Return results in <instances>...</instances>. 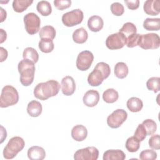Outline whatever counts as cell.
Here are the masks:
<instances>
[{
    "mask_svg": "<svg viewBox=\"0 0 160 160\" xmlns=\"http://www.w3.org/2000/svg\"><path fill=\"white\" fill-rule=\"evenodd\" d=\"M82 101L86 106L90 108L94 107L99 101V94L96 90H89L84 94Z\"/></svg>",
    "mask_w": 160,
    "mask_h": 160,
    "instance_id": "14",
    "label": "cell"
},
{
    "mask_svg": "<svg viewBox=\"0 0 160 160\" xmlns=\"http://www.w3.org/2000/svg\"><path fill=\"white\" fill-rule=\"evenodd\" d=\"M0 51H1V62H3L4 60L6 59L8 57V51L6 49H4L2 47L0 48Z\"/></svg>",
    "mask_w": 160,
    "mask_h": 160,
    "instance_id": "42",
    "label": "cell"
},
{
    "mask_svg": "<svg viewBox=\"0 0 160 160\" xmlns=\"http://www.w3.org/2000/svg\"><path fill=\"white\" fill-rule=\"evenodd\" d=\"M28 157L31 160H42L46 157V152L42 147L34 146L28 149Z\"/></svg>",
    "mask_w": 160,
    "mask_h": 160,
    "instance_id": "16",
    "label": "cell"
},
{
    "mask_svg": "<svg viewBox=\"0 0 160 160\" xmlns=\"http://www.w3.org/2000/svg\"><path fill=\"white\" fill-rule=\"evenodd\" d=\"M127 118L128 113L125 110L118 109L108 116L107 124L111 128H118L125 122Z\"/></svg>",
    "mask_w": 160,
    "mask_h": 160,
    "instance_id": "9",
    "label": "cell"
},
{
    "mask_svg": "<svg viewBox=\"0 0 160 160\" xmlns=\"http://www.w3.org/2000/svg\"><path fill=\"white\" fill-rule=\"evenodd\" d=\"M119 32L123 34L126 38H128L133 34H136L137 32V29L133 23L128 22L123 24L122 27L119 30Z\"/></svg>",
    "mask_w": 160,
    "mask_h": 160,
    "instance_id": "32",
    "label": "cell"
},
{
    "mask_svg": "<svg viewBox=\"0 0 160 160\" xmlns=\"http://www.w3.org/2000/svg\"><path fill=\"white\" fill-rule=\"evenodd\" d=\"M36 9L43 16H48L52 12L51 5L48 1H39L36 6Z\"/></svg>",
    "mask_w": 160,
    "mask_h": 160,
    "instance_id": "27",
    "label": "cell"
},
{
    "mask_svg": "<svg viewBox=\"0 0 160 160\" xmlns=\"http://www.w3.org/2000/svg\"><path fill=\"white\" fill-rule=\"evenodd\" d=\"M24 22L26 32L33 35L36 34L40 28L41 19L34 12H29L24 16Z\"/></svg>",
    "mask_w": 160,
    "mask_h": 160,
    "instance_id": "8",
    "label": "cell"
},
{
    "mask_svg": "<svg viewBox=\"0 0 160 160\" xmlns=\"http://www.w3.org/2000/svg\"><path fill=\"white\" fill-rule=\"evenodd\" d=\"M142 124L143 125V126L146 129L147 136L152 135L156 131L157 124L156 122L152 119H147L142 122Z\"/></svg>",
    "mask_w": 160,
    "mask_h": 160,
    "instance_id": "34",
    "label": "cell"
},
{
    "mask_svg": "<svg viewBox=\"0 0 160 160\" xmlns=\"http://www.w3.org/2000/svg\"><path fill=\"white\" fill-rule=\"evenodd\" d=\"M98 157L99 151L94 146L78 149L74 154L75 160H97Z\"/></svg>",
    "mask_w": 160,
    "mask_h": 160,
    "instance_id": "12",
    "label": "cell"
},
{
    "mask_svg": "<svg viewBox=\"0 0 160 160\" xmlns=\"http://www.w3.org/2000/svg\"><path fill=\"white\" fill-rule=\"evenodd\" d=\"M88 38V34L84 28L76 29L72 33V39L77 44L84 43Z\"/></svg>",
    "mask_w": 160,
    "mask_h": 160,
    "instance_id": "22",
    "label": "cell"
},
{
    "mask_svg": "<svg viewBox=\"0 0 160 160\" xmlns=\"http://www.w3.org/2000/svg\"><path fill=\"white\" fill-rule=\"evenodd\" d=\"M1 31V41L0 43H2L4 41H6V38H7V34L6 32L4 31L2 29H0Z\"/></svg>",
    "mask_w": 160,
    "mask_h": 160,
    "instance_id": "43",
    "label": "cell"
},
{
    "mask_svg": "<svg viewBox=\"0 0 160 160\" xmlns=\"http://www.w3.org/2000/svg\"><path fill=\"white\" fill-rule=\"evenodd\" d=\"M157 158V153L152 149H145L141 152L139 159L141 160H154Z\"/></svg>",
    "mask_w": 160,
    "mask_h": 160,
    "instance_id": "35",
    "label": "cell"
},
{
    "mask_svg": "<svg viewBox=\"0 0 160 160\" xmlns=\"http://www.w3.org/2000/svg\"><path fill=\"white\" fill-rule=\"evenodd\" d=\"M147 136V133L146 129L142 124H139L135 132H134V137H136L139 141H143Z\"/></svg>",
    "mask_w": 160,
    "mask_h": 160,
    "instance_id": "37",
    "label": "cell"
},
{
    "mask_svg": "<svg viewBox=\"0 0 160 160\" xmlns=\"http://www.w3.org/2000/svg\"><path fill=\"white\" fill-rule=\"evenodd\" d=\"M24 59H29L34 63H36L39 60V54L37 51L31 47H28L24 49L22 52Z\"/></svg>",
    "mask_w": 160,
    "mask_h": 160,
    "instance_id": "29",
    "label": "cell"
},
{
    "mask_svg": "<svg viewBox=\"0 0 160 160\" xmlns=\"http://www.w3.org/2000/svg\"><path fill=\"white\" fill-rule=\"evenodd\" d=\"M93 60L94 55L91 51L86 50L81 51L76 59V67L80 71H86L90 68Z\"/></svg>",
    "mask_w": 160,
    "mask_h": 160,
    "instance_id": "11",
    "label": "cell"
},
{
    "mask_svg": "<svg viewBox=\"0 0 160 160\" xmlns=\"http://www.w3.org/2000/svg\"><path fill=\"white\" fill-rule=\"evenodd\" d=\"M159 82V77H151L146 82L147 88L150 91H153L154 93H156L160 90Z\"/></svg>",
    "mask_w": 160,
    "mask_h": 160,
    "instance_id": "33",
    "label": "cell"
},
{
    "mask_svg": "<svg viewBox=\"0 0 160 160\" xmlns=\"http://www.w3.org/2000/svg\"><path fill=\"white\" fill-rule=\"evenodd\" d=\"M125 4L128 9L131 10H135L139 8V0H125Z\"/></svg>",
    "mask_w": 160,
    "mask_h": 160,
    "instance_id": "41",
    "label": "cell"
},
{
    "mask_svg": "<svg viewBox=\"0 0 160 160\" xmlns=\"http://www.w3.org/2000/svg\"><path fill=\"white\" fill-rule=\"evenodd\" d=\"M127 108L132 112L140 111L143 107V102L139 98L137 97H132L127 101Z\"/></svg>",
    "mask_w": 160,
    "mask_h": 160,
    "instance_id": "21",
    "label": "cell"
},
{
    "mask_svg": "<svg viewBox=\"0 0 160 160\" xmlns=\"http://www.w3.org/2000/svg\"><path fill=\"white\" fill-rule=\"evenodd\" d=\"M54 4L55 7L60 11H62L71 6V0H54Z\"/></svg>",
    "mask_w": 160,
    "mask_h": 160,
    "instance_id": "40",
    "label": "cell"
},
{
    "mask_svg": "<svg viewBox=\"0 0 160 160\" xmlns=\"http://www.w3.org/2000/svg\"><path fill=\"white\" fill-rule=\"evenodd\" d=\"M126 36L119 32L109 35L106 40V45L107 48L111 50L121 49L126 45Z\"/></svg>",
    "mask_w": 160,
    "mask_h": 160,
    "instance_id": "10",
    "label": "cell"
},
{
    "mask_svg": "<svg viewBox=\"0 0 160 160\" xmlns=\"http://www.w3.org/2000/svg\"><path fill=\"white\" fill-rule=\"evenodd\" d=\"M18 72L20 74V82L22 85L28 86L31 85L34 78L35 65L29 59H23L18 65Z\"/></svg>",
    "mask_w": 160,
    "mask_h": 160,
    "instance_id": "3",
    "label": "cell"
},
{
    "mask_svg": "<svg viewBox=\"0 0 160 160\" xmlns=\"http://www.w3.org/2000/svg\"><path fill=\"white\" fill-rule=\"evenodd\" d=\"M38 46L39 49L44 53H49L52 51L54 44L52 40L48 39H41L39 42Z\"/></svg>",
    "mask_w": 160,
    "mask_h": 160,
    "instance_id": "31",
    "label": "cell"
},
{
    "mask_svg": "<svg viewBox=\"0 0 160 160\" xmlns=\"http://www.w3.org/2000/svg\"><path fill=\"white\" fill-rule=\"evenodd\" d=\"M61 88L62 92L64 95H72L76 89V83L74 79L69 76L64 77L61 80Z\"/></svg>",
    "mask_w": 160,
    "mask_h": 160,
    "instance_id": "13",
    "label": "cell"
},
{
    "mask_svg": "<svg viewBox=\"0 0 160 160\" xmlns=\"http://www.w3.org/2000/svg\"><path fill=\"white\" fill-rule=\"evenodd\" d=\"M139 37H140V34H137V33L133 34L128 36V38H126V45L128 48H130L137 46Z\"/></svg>",
    "mask_w": 160,
    "mask_h": 160,
    "instance_id": "38",
    "label": "cell"
},
{
    "mask_svg": "<svg viewBox=\"0 0 160 160\" xmlns=\"http://www.w3.org/2000/svg\"><path fill=\"white\" fill-rule=\"evenodd\" d=\"M42 108L40 102L32 100L30 101L27 106V112L31 117H38L42 112Z\"/></svg>",
    "mask_w": 160,
    "mask_h": 160,
    "instance_id": "20",
    "label": "cell"
},
{
    "mask_svg": "<svg viewBox=\"0 0 160 160\" xmlns=\"http://www.w3.org/2000/svg\"><path fill=\"white\" fill-rule=\"evenodd\" d=\"M128 67L125 62H118L114 66V74L119 79L125 78L128 74Z\"/></svg>",
    "mask_w": 160,
    "mask_h": 160,
    "instance_id": "25",
    "label": "cell"
},
{
    "mask_svg": "<svg viewBox=\"0 0 160 160\" xmlns=\"http://www.w3.org/2000/svg\"><path fill=\"white\" fill-rule=\"evenodd\" d=\"M143 27L147 31H158L160 29V19L146 18L143 22Z\"/></svg>",
    "mask_w": 160,
    "mask_h": 160,
    "instance_id": "24",
    "label": "cell"
},
{
    "mask_svg": "<svg viewBox=\"0 0 160 160\" xmlns=\"http://www.w3.org/2000/svg\"><path fill=\"white\" fill-rule=\"evenodd\" d=\"M59 83L55 80H49L38 84L34 89L35 98L42 101L46 100L58 94L60 89Z\"/></svg>",
    "mask_w": 160,
    "mask_h": 160,
    "instance_id": "1",
    "label": "cell"
},
{
    "mask_svg": "<svg viewBox=\"0 0 160 160\" xmlns=\"http://www.w3.org/2000/svg\"><path fill=\"white\" fill-rule=\"evenodd\" d=\"M88 136V130L83 125L74 126L71 129V136L76 141H82Z\"/></svg>",
    "mask_w": 160,
    "mask_h": 160,
    "instance_id": "17",
    "label": "cell"
},
{
    "mask_svg": "<svg viewBox=\"0 0 160 160\" xmlns=\"http://www.w3.org/2000/svg\"><path fill=\"white\" fill-rule=\"evenodd\" d=\"M56 32L54 28L52 26H44L39 31V37L41 39H48L53 40L56 37Z\"/></svg>",
    "mask_w": 160,
    "mask_h": 160,
    "instance_id": "23",
    "label": "cell"
},
{
    "mask_svg": "<svg viewBox=\"0 0 160 160\" xmlns=\"http://www.w3.org/2000/svg\"><path fill=\"white\" fill-rule=\"evenodd\" d=\"M143 9L147 14L156 16L160 12V1L147 0L144 3Z\"/></svg>",
    "mask_w": 160,
    "mask_h": 160,
    "instance_id": "15",
    "label": "cell"
},
{
    "mask_svg": "<svg viewBox=\"0 0 160 160\" xmlns=\"http://www.w3.org/2000/svg\"><path fill=\"white\" fill-rule=\"evenodd\" d=\"M126 158L124 152L120 149H109L103 154V160H124Z\"/></svg>",
    "mask_w": 160,
    "mask_h": 160,
    "instance_id": "19",
    "label": "cell"
},
{
    "mask_svg": "<svg viewBox=\"0 0 160 160\" xmlns=\"http://www.w3.org/2000/svg\"><path fill=\"white\" fill-rule=\"evenodd\" d=\"M33 2L32 0H14L12 8L16 12H22Z\"/></svg>",
    "mask_w": 160,
    "mask_h": 160,
    "instance_id": "26",
    "label": "cell"
},
{
    "mask_svg": "<svg viewBox=\"0 0 160 160\" xmlns=\"http://www.w3.org/2000/svg\"><path fill=\"white\" fill-rule=\"evenodd\" d=\"M125 146L129 152H135L140 148V141L136 137L131 136L126 140Z\"/></svg>",
    "mask_w": 160,
    "mask_h": 160,
    "instance_id": "30",
    "label": "cell"
},
{
    "mask_svg": "<svg viewBox=\"0 0 160 160\" xmlns=\"http://www.w3.org/2000/svg\"><path fill=\"white\" fill-rule=\"evenodd\" d=\"M149 146L155 150L160 149V136L159 134L152 135L149 139Z\"/></svg>",
    "mask_w": 160,
    "mask_h": 160,
    "instance_id": "39",
    "label": "cell"
},
{
    "mask_svg": "<svg viewBox=\"0 0 160 160\" xmlns=\"http://www.w3.org/2000/svg\"><path fill=\"white\" fill-rule=\"evenodd\" d=\"M118 92L113 88L106 89L102 94V99L107 103H113L118 99Z\"/></svg>",
    "mask_w": 160,
    "mask_h": 160,
    "instance_id": "28",
    "label": "cell"
},
{
    "mask_svg": "<svg viewBox=\"0 0 160 160\" xmlns=\"http://www.w3.org/2000/svg\"><path fill=\"white\" fill-rule=\"evenodd\" d=\"M111 12L117 16H120L122 15L124 12V8L123 5L118 2H113L111 5Z\"/></svg>",
    "mask_w": 160,
    "mask_h": 160,
    "instance_id": "36",
    "label": "cell"
},
{
    "mask_svg": "<svg viewBox=\"0 0 160 160\" xmlns=\"http://www.w3.org/2000/svg\"><path fill=\"white\" fill-rule=\"evenodd\" d=\"M25 146L24 139L19 136H14L10 139L3 150V157L7 159H11L21 151Z\"/></svg>",
    "mask_w": 160,
    "mask_h": 160,
    "instance_id": "4",
    "label": "cell"
},
{
    "mask_svg": "<svg viewBox=\"0 0 160 160\" xmlns=\"http://www.w3.org/2000/svg\"><path fill=\"white\" fill-rule=\"evenodd\" d=\"M104 26L102 19L96 15L91 16L88 21V27L92 32H98L101 31Z\"/></svg>",
    "mask_w": 160,
    "mask_h": 160,
    "instance_id": "18",
    "label": "cell"
},
{
    "mask_svg": "<svg viewBox=\"0 0 160 160\" xmlns=\"http://www.w3.org/2000/svg\"><path fill=\"white\" fill-rule=\"evenodd\" d=\"M19 101V94L16 89L11 86L6 85L2 89L0 97V107L8 108L16 104Z\"/></svg>",
    "mask_w": 160,
    "mask_h": 160,
    "instance_id": "5",
    "label": "cell"
},
{
    "mask_svg": "<svg viewBox=\"0 0 160 160\" xmlns=\"http://www.w3.org/2000/svg\"><path fill=\"white\" fill-rule=\"evenodd\" d=\"M111 73L109 64L104 62H98L93 71L88 77V82L91 86H98L102 84L104 79L108 78Z\"/></svg>",
    "mask_w": 160,
    "mask_h": 160,
    "instance_id": "2",
    "label": "cell"
},
{
    "mask_svg": "<svg viewBox=\"0 0 160 160\" xmlns=\"http://www.w3.org/2000/svg\"><path fill=\"white\" fill-rule=\"evenodd\" d=\"M138 46L143 49H155L160 46V38L155 33L140 34Z\"/></svg>",
    "mask_w": 160,
    "mask_h": 160,
    "instance_id": "6",
    "label": "cell"
},
{
    "mask_svg": "<svg viewBox=\"0 0 160 160\" xmlns=\"http://www.w3.org/2000/svg\"><path fill=\"white\" fill-rule=\"evenodd\" d=\"M84 18L83 12L79 9H73L62 16V22L67 27H72L82 22Z\"/></svg>",
    "mask_w": 160,
    "mask_h": 160,
    "instance_id": "7",
    "label": "cell"
},
{
    "mask_svg": "<svg viewBox=\"0 0 160 160\" xmlns=\"http://www.w3.org/2000/svg\"><path fill=\"white\" fill-rule=\"evenodd\" d=\"M1 22H3L6 18V12L2 8H1Z\"/></svg>",
    "mask_w": 160,
    "mask_h": 160,
    "instance_id": "44",
    "label": "cell"
}]
</instances>
